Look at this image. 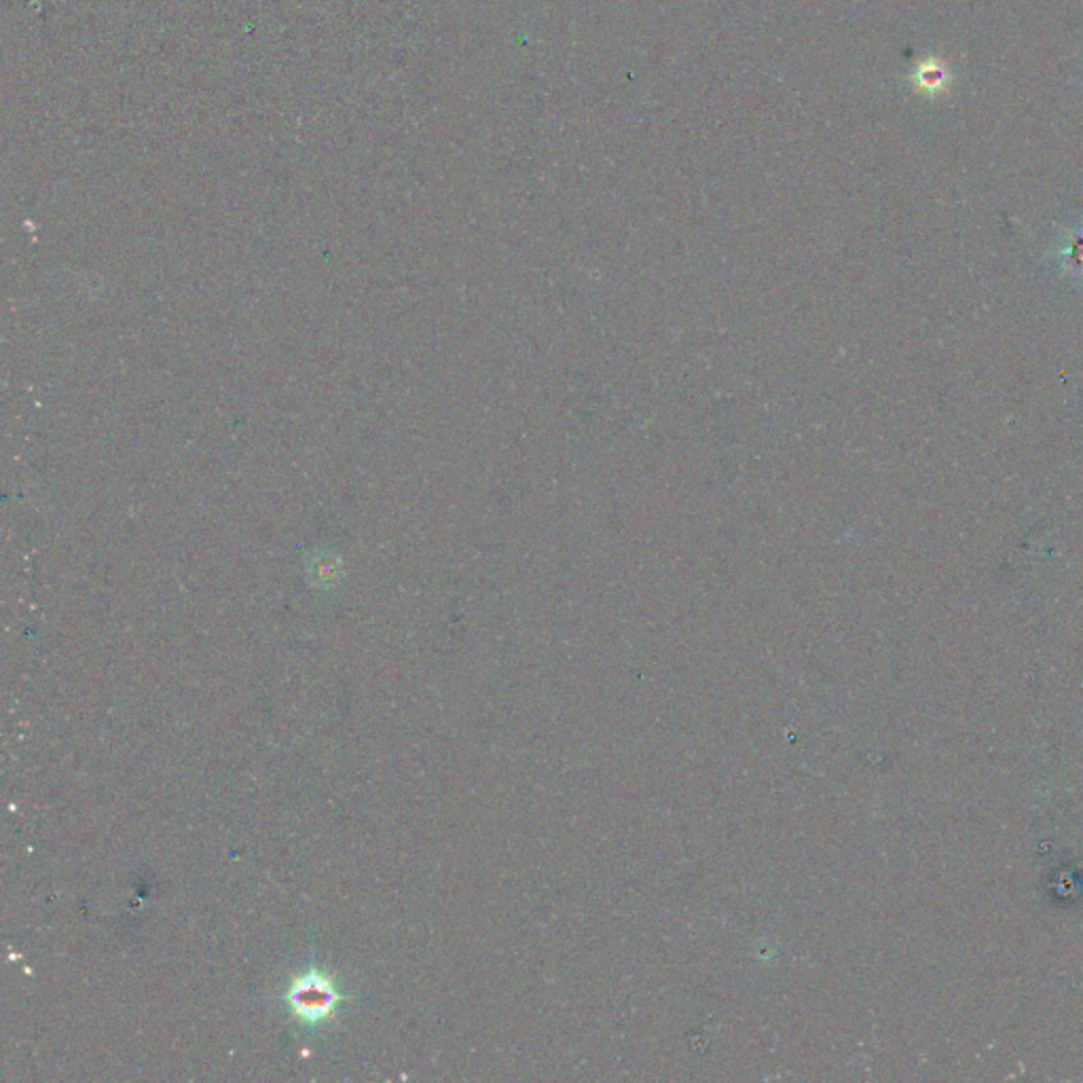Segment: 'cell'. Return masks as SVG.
I'll return each instance as SVG.
<instances>
[{
  "mask_svg": "<svg viewBox=\"0 0 1083 1083\" xmlns=\"http://www.w3.org/2000/svg\"><path fill=\"white\" fill-rule=\"evenodd\" d=\"M341 999L343 997L333 980L320 971H310L308 976L296 978L287 992L290 1010L305 1024L324 1022L335 1011Z\"/></svg>",
  "mask_w": 1083,
  "mask_h": 1083,
  "instance_id": "1",
  "label": "cell"
}]
</instances>
